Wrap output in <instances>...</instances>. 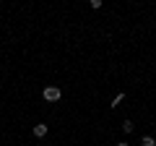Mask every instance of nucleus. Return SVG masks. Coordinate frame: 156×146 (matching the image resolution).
I'll return each instance as SVG.
<instances>
[{"label": "nucleus", "instance_id": "nucleus-1", "mask_svg": "<svg viewBox=\"0 0 156 146\" xmlns=\"http://www.w3.org/2000/svg\"><path fill=\"white\" fill-rule=\"evenodd\" d=\"M60 97H62V91L57 89V86H47V89H44V99L47 102H57Z\"/></svg>", "mask_w": 156, "mask_h": 146}, {"label": "nucleus", "instance_id": "nucleus-2", "mask_svg": "<svg viewBox=\"0 0 156 146\" xmlns=\"http://www.w3.org/2000/svg\"><path fill=\"white\" fill-rule=\"evenodd\" d=\"M34 136H37V138H44L47 136V125H34Z\"/></svg>", "mask_w": 156, "mask_h": 146}, {"label": "nucleus", "instance_id": "nucleus-3", "mask_svg": "<svg viewBox=\"0 0 156 146\" xmlns=\"http://www.w3.org/2000/svg\"><path fill=\"white\" fill-rule=\"evenodd\" d=\"M122 99H125V94H122V91H120V94H117L115 99H112V104H109V107H120V102H122Z\"/></svg>", "mask_w": 156, "mask_h": 146}, {"label": "nucleus", "instance_id": "nucleus-4", "mask_svg": "<svg viewBox=\"0 0 156 146\" xmlns=\"http://www.w3.org/2000/svg\"><path fill=\"white\" fill-rule=\"evenodd\" d=\"M140 146H156V141H154V138H151V136H146V138H143V141H140Z\"/></svg>", "mask_w": 156, "mask_h": 146}, {"label": "nucleus", "instance_id": "nucleus-5", "mask_svg": "<svg viewBox=\"0 0 156 146\" xmlns=\"http://www.w3.org/2000/svg\"><path fill=\"white\" fill-rule=\"evenodd\" d=\"M133 128H135V125L130 123V120H125V123H122V130H125V133H130V130H133Z\"/></svg>", "mask_w": 156, "mask_h": 146}, {"label": "nucleus", "instance_id": "nucleus-6", "mask_svg": "<svg viewBox=\"0 0 156 146\" xmlns=\"http://www.w3.org/2000/svg\"><path fill=\"white\" fill-rule=\"evenodd\" d=\"M117 146H128V144H122V141H120V144H117Z\"/></svg>", "mask_w": 156, "mask_h": 146}]
</instances>
